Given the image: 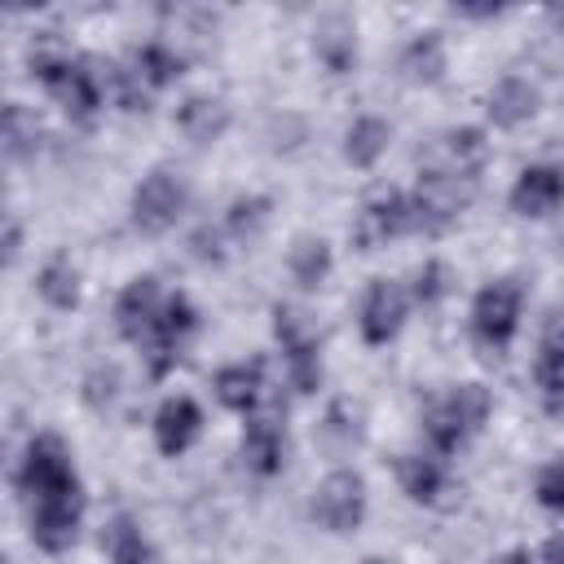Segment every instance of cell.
<instances>
[{
  "label": "cell",
  "mask_w": 564,
  "mask_h": 564,
  "mask_svg": "<svg viewBox=\"0 0 564 564\" xmlns=\"http://www.w3.org/2000/svg\"><path fill=\"white\" fill-rule=\"evenodd\" d=\"M533 110H538V88H533L529 79H520V75H507V79L489 93V119H494L498 128H516V123H524Z\"/></svg>",
  "instance_id": "17"
},
{
  "label": "cell",
  "mask_w": 564,
  "mask_h": 564,
  "mask_svg": "<svg viewBox=\"0 0 564 564\" xmlns=\"http://www.w3.org/2000/svg\"><path fill=\"white\" fill-rule=\"evenodd\" d=\"M485 419H489V392L480 383H458L449 397L432 401V410L423 414V432L441 454H454L471 432H480Z\"/></svg>",
  "instance_id": "2"
},
{
  "label": "cell",
  "mask_w": 564,
  "mask_h": 564,
  "mask_svg": "<svg viewBox=\"0 0 564 564\" xmlns=\"http://www.w3.org/2000/svg\"><path fill=\"white\" fill-rule=\"evenodd\" d=\"M542 564H564V538H551L542 546Z\"/></svg>",
  "instance_id": "38"
},
{
  "label": "cell",
  "mask_w": 564,
  "mask_h": 564,
  "mask_svg": "<svg viewBox=\"0 0 564 564\" xmlns=\"http://www.w3.org/2000/svg\"><path fill=\"white\" fill-rule=\"evenodd\" d=\"M282 454H286V445H282L278 414L256 419V423L247 427V436H242V463H247L256 476H273V471H282Z\"/></svg>",
  "instance_id": "16"
},
{
  "label": "cell",
  "mask_w": 564,
  "mask_h": 564,
  "mask_svg": "<svg viewBox=\"0 0 564 564\" xmlns=\"http://www.w3.org/2000/svg\"><path fill=\"white\" fill-rule=\"evenodd\" d=\"M260 392H264L260 361H234V366H225V370L216 375V397H220L229 410H242V414L256 410Z\"/></svg>",
  "instance_id": "18"
},
{
  "label": "cell",
  "mask_w": 564,
  "mask_h": 564,
  "mask_svg": "<svg viewBox=\"0 0 564 564\" xmlns=\"http://www.w3.org/2000/svg\"><path fill=\"white\" fill-rule=\"evenodd\" d=\"M401 70H405V79H414V84H436L441 70H445V44H441V35H436V31L414 35V40L405 44V53H401Z\"/></svg>",
  "instance_id": "22"
},
{
  "label": "cell",
  "mask_w": 564,
  "mask_h": 564,
  "mask_svg": "<svg viewBox=\"0 0 564 564\" xmlns=\"http://www.w3.org/2000/svg\"><path fill=\"white\" fill-rule=\"evenodd\" d=\"M40 79H44V88L62 101V110H66L70 119L88 123V119L97 115V106H101V84H97V75H93L84 62H66V66L40 75Z\"/></svg>",
  "instance_id": "9"
},
{
  "label": "cell",
  "mask_w": 564,
  "mask_h": 564,
  "mask_svg": "<svg viewBox=\"0 0 564 564\" xmlns=\"http://www.w3.org/2000/svg\"><path fill=\"white\" fill-rule=\"evenodd\" d=\"M317 57H322L335 75H344V70L357 62V35H352V22H348L344 13L322 18V26H317Z\"/></svg>",
  "instance_id": "20"
},
{
  "label": "cell",
  "mask_w": 564,
  "mask_h": 564,
  "mask_svg": "<svg viewBox=\"0 0 564 564\" xmlns=\"http://www.w3.org/2000/svg\"><path fill=\"white\" fill-rule=\"evenodd\" d=\"M132 66H137V79H141V84L163 88V84H172V79L181 75L185 62H181V53H172L167 44H145V48H137Z\"/></svg>",
  "instance_id": "28"
},
{
  "label": "cell",
  "mask_w": 564,
  "mask_h": 564,
  "mask_svg": "<svg viewBox=\"0 0 564 564\" xmlns=\"http://www.w3.org/2000/svg\"><path fill=\"white\" fill-rule=\"evenodd\" d=\"M269 198L264 194H247V198H234L229 203V212H225V229L234 234V238H256L260 229H264V220H269Z\"/></svg>",
  "instance_id": "29"
},
{
  "label": "cell",
  "mask_w": 564,
  "mask_h": 564,
  "mask_svg": "<svg viewBox=\"0 0 564 564\" xmlns=\"http://www.w3.org/2000/svg\"><path fill=\"white\" fill-rule=\"evenodd\" d=\"M498 564H529V555H524V551H511V555H502Z\"/></svg>",
  "instance_id": "39"
},
{
  "label": "cell",
  "mask_w": 564,
  "mask_h": 564,
  "mask_svg": "<svg viewBox=\"0 0 564 564\" xmlns=\"http://www.w3.org/2000/svg\"><path fill=\"white\" fill-rule=\"evenodd\" d=\"M361 564H392V560H383V555H370V560H361Z\"/></svg>",
  "instance_id": "40"
},
{
  "label": "cell",
  "mask_w": 564,
  "mask_h": 564,
  "mask_svg": "<svg viewBox=\"0 0 564 564\" xmlns=\"http://www.w3.org/2000/svg\"><path fill=\"white\" fill-rule=\"evenodd\" d=\"M101 551L110 555V564H150V542L132 516H115L101 529Z\"/></svg>",
  "instance_id": "21"
},
{
  "label": "cell",
  "mask_w": 564,
  "mask_h": 564,
  "mask_svg": "<svg viewBox=\"0 0 564 564\" xmlns=\"http://www.w3.org/2000/svg\"><path fill=\"white\" fill-rule=\"evenodd\" d=\"M35 291L53 304V308H75L79 304V273L70 269V260H48L35 278Z\"/></svg>",
  "instance_id": "27"
},
{
  "label": "cell",
  "mask_w": 564,
  "mask_h": 564,
  "mask_svg": "<svg viewBox=\"0 0 564 564\" xmlns=\"http://www.w3.org/2000/svg\"><path fill=\"white\" fill-rule=\"evenodd\" d=\"M115 397H119V375H115V370H93V375L84 379V401H88L93 410L115 405Z\"/></svg>",
  "instance_id": "35"
},
{
  "label": "cell",
  "mask_w": 564,
  "mask_h": 564,
  "mask_svg": "<svg viewBox=\"0 0 564 564\" xmlns=\"http://www.w3.org/2000/svg\"><path fill=\"white\" fill-rule=\"evenodd\" d=\"M273 330H278L282 348H295V344H308V339H313V326H308L304 313L291 308V304H278V308H273Z\"/></svg>",
  "instance_id": "32"
},
{
  "label": "cell",
  "mask_w": 564,
  "mask_h": 564,
  "mask_svg": "<svg viewBox=\"0 0 564 564\" xmlns=\"http://www.w3.org/2000/svg\"><path fill=\"white\" fill-rule=\"evenodd\" d=\"M388 141H392V128H388L383 119L366 115V119H357V123L344 132V159H348L352 167H370V163L388 150Z\"/></svg>",
  "instance_id": "23"
},
{
  "label": "cell",
  "mask_w": 564,
  "mask_h": 564,
  "mask_svg": "<svg viewBox=\"0 0 564 564\" xmlns=\"http://www.w3.org/2000/svg\"><path fill=\"white\" fill-rule=\"evenodd\" d=\"M189 330H194V308H189V300L172 295V300L163 304V317H159L154 335L145 339V348H150V370H154V375H163V370L181 357V344H185Z\"/></svg>",
  "instance_id": "12"
},
{
  "label": "cell",
  "mask_w": 564,
  "mask_h": 564,
  "mask_svg": "<svg viewBox=\"0 0 564 564\" xmlns=\"http://www.w3.org/2000/svg\"><path fill=\"white\" fill-rule=\"evenodd\" d=\"M18 489L35 502H62V498H79V480H75V467H70V454L57 436H35L22 454V467H18Z\"/></svg>",
  "instance_id": "1"
},
{
  "label": "cell",
  "mask_w": 564,
  "mask_h": 564,
  "mask_svg": "<svg viewBox=\"0 0 564 564\" xmlns=\"http://www.w3.org/2000/svg\"><path fill=\"white\" fill-rule=\"evenodd\" d=\"M18 251H22V229H18V220L9 216V220H4V264H18Z\"/></svg>",
  "instance_id": "37"
},
{
  "label": "cell",
  "mask_w": 564,
  "mask_h": 564,
  "mask_svg": "<svg viewBox=\"0 0 564 564\" xmlns=\"http://www.w3.org/2000/svg\"><path fill=\"white\" fill-rule=\"evenodd\" d=\"M564 198V163H533L511 185V207L520 216H546Z\"/></svg>",
  "instance_id": "11"
},
{
  "label": "cell",
  "mask_w": 564,
  "mask_h": 564,
  "mask_svg": "<svg viewBox=\"0 0 564 564\" xmlns=\"http://www.w3.org/2000/svg\"><path fill=\"white\" fill-rule=\"evenodd\" d=\"M405 322V291L388 278H375L361 300V335L366 344H388Z\"/></svg>",
  "instance_id": "10"
},
{
  "label": "cell",
  "mask_w": 564,
  "mask_h": 564,
  "mask_svg": "<svg viewBox=\"0 0 564 564\" xmlns=\"http://www.w3.org/2000/svg\"><path fill=\"white\" fill-rule=\"evenodd\" d=\"M445 291H449V269H445L441 260H427V264L414 273V300H419V304H436Z\"/></svg>",
  "instance_id": "33"
},
{
  "label": "cell",
  "mask_w": 564,
  "mask_h": 564,
  "mask_svg": "<svg viewBox=\"0 0 564 564\" xmlns=\"http://www.w3.org/2000/svg\"><path fill=\"white\" fill-rule=\"evenodd\" d=\"M35 137H40L35 119H31L18 101H9V106H4V154H9V159L35 154Z\"/></svg>",
  "instance_id": "30"
},
{
  "label": "cell",
  "mask_w": 564,
  "mask_h": 564,
  "mask_svg": "<svg viewBox=\"0 0 564 564\" xmlns=\"http://www.w3.org/2000/svg\"><path fill=\"white\" fill-rule=\"evenodd\" d=\"M538 502L546 511H564V458L546 463L542 476H538Z\"/></svg>",
  "instance_id": "34"
},
{
  "label": "cell",
  "mask_w": 564,
  "mask_h": 564,
  "mask_svg": "<svg viewBox=\"0 0 564 564\" xmlns=\"http://www.w3.org/2000/svg\"><path fill=\"white\" fill-rule=\"evenodd\" d=\"M326 273H330V247L322 238H300L291 247V278L313 291L326 282Z\"/></svg>",
  "instance_id": "26"
},
{
  "label": "cell",
  "mask_w": 564,
  "mask_h": 564,
  "mask_svg": "<svg viewBox=\"0 0 564 564\" xmlns=\"http://www.w3.org/2000/svg\"><path fill=\"white\" fill-rule=\"evenodd\" d=\"M476 194V176H458V172H441V167H432V172H423L419 176V189L410 194L414 198V207H419V225L427 229V234H436L458 207H467V198Z\"/></svg>",
  "instance_id": "5"
},
{
  "label": "cell",
  "mask_w": 564,
  "mask_h": 564,
  "mask_svg": "<svg viewBox=\"0 0 564 564\" xmlns=\"http://www.w3.org/2000/svg\"><path fill=\"white\" fill-rule=\"evenodd\" d=\"M366 516V480L348 467L330 471L322 485H317V498H313V520L330 533H352Z\"/></svg>",
  "instance_id": "4"
},
{
  "label": "cell",
  "mask_w": 564,
  "mask_h": 564,
  "mask_svg": "<svg viewBox=\"0 0 564 564\" xmlns=\"http://www.w3.org/2000/svg\"><path fill=\"white\" fill-rule=\"evenodd\" d=\"M397 476H401V489L414 498V502H436V494L445 489V471L436 458H423V454H405L397 463Z\"/></svg>",
  "instance_id": "25"
},
{
  "label": "cell",
  "mask_w": 564,
  "mask_h": 564,
  "mask_svg": "<svg viewBox=\"0 0 564 564\" xmlns=\"http://www.w3.org/2000/svg\"><path fill=\"white\" fill-rule=\"evenodd\" d=\"M79 511L84 498H62V502H35L31 507V538L44 551H66L79 533Z\"/></svg>",
  "instance_id": "14"
},
{
  "label": "cell",
  "mask_w": 564,
  "mask_h": 564,
  "mask_svg": "<svg viewBox=\"0 0 564 564\" xmlns=\"http://www.w3.org/2000/svg\"><path fill=\"white\" fill-rule=\"evenodd\" d=\"M194 256H198V260H220V256H225V251H220V238H216L212 229H198V234H194Z\"/></svg>",
  "instance_id": "36"
},
{
  "label": "cell",
  "mask_w": 564,
  "mask_h": 564,
  "mask_svg": "<svg viewBox=\"0 0 564 564\" xmlns=\"http://www.w3.org/2000/svg\"><path fill=\"white\" fill-rule=\"evenodd\" d=\"M176 123H181V132H185L189 141L207 145V141H216V137L229 128V106L216 101V97H189V101L176 110Z\"/></svg>",
  "instance_id": "19"
},
{
  "label": "cell",
  "mask_w": 564,
  "mask_h": 564,
  "mask_svg": "<svg viewBox=\"0 0 564 564\" xmlns=\"http://www.w3.org/2000/svg\"><path fill=\"white\" fill-rule=\"evenodd\" d=\"M441 154L449 159V172L476 176V167H480L485 154H489V141H485L480 128H449V132L441 137Z\"/></svg>",
  "instance_id": "24"
},
{
  "label": "cell",
  "mask_w": 564,
  "mask_h": 564,
  "mask_svg": "<svg viewBox=\"0 0 564 564\" xmlns=\"http://www.w3.org/2000/svg\"><path fill=\"white\" fill-rule=\"evenodd\" d=\"M163 304H167V300H163V291H159L154 278H132V282L123 286L119 304H115L119 335L132 339V344H145V339L154 335L159 317H163Z\"/></svg>",
  "instance_id": "8"
},
{
  "label": "cell",
  "mask_w": 564,
  "mask_h": 564,
  "mask_svg": "<svg viewBox=\"0 0 564 564\" xmlns=\"http://www.w3.org/2000/svg\"><path fill=\"white\" fill-rule=\"evenodd\" d=\"M520 304H524V291L511 278H498V282L480 286V295L471 304L476 339L489 344V348H507L511 335H516V326H520Z\"/></svg>",
  "instance_id": "3"
},
{
  "label": "cell",
  "mask_w": 564,
  "mask_h": 564,
  "mask_svg": "<svg viewBox=\"0 0 564 564\" xmlns=\"http://www.w3.org/2000/svg\"><path fill=\"white\" fill-rule=\"evenodd\" d=\"M533 375H538V388H542L546 405H564V317L560 313L542 330V348H538Z\"/></svg>",
  "instance_id": "15"
},
{
  "label": "cell",
  "mask_w": 564,
  "mask_h": 564,
  "mask_svg": "<svg viewBox=\"0 0 564 564\" xmlns=\"http://www.w3.org/2000/svg\"><path fill=\"white\" fill-rule=\"evenodd\" d=\"M410 229H423L414 198H405V194H379V198H370V203L357 212L352 242H357L361 251H375V247H383L388 238L410 234Z\"/></svg>",
  "instance_id": "6"
},
{
  "label": "cell",
  "mask_w": 564,
  "mask_h": 564,
  "mask_svg": "<svg viewBox=\"0 0 564 564\" xmlns=\"http://www.w3.org/2000/svg\"><path fill=\"white\" fill-rule=\"evenodd\" d=\"M198 427H203V414H198V405H194L189 397H167V401L159 405V414H154V441H159V449H163L167 458L185 454V449L194 445Z\"/></svg>",
  "instance_id": "13"
},
{
  "label": "cell",
  "mask_w": 564,
  "mask_h": 564,
  "mask_svg": "<svg viewBox=\"0 0 564 564\" xmlns=\"http://www.w3.org/2000/svg\"><path fill=\"white\" fill-rule=\"evenodd\" d=\"M181 207H185V181L176 176V172H150L141 185H137V194H132V220H137V229H145V234H163V229H172L176 225V216H181Z\"/></svg>",
  "instance_id": "7"
},
{
  "label": "cell",
  "mask_w": 564,
  "mask_h": 564,
  "mask_svg": "<svg viewBox=\"0 0 564 564\" xmlns=\"http://www.w3.org/2000/svg\"><path fill=\"white\" fill-rule=\"evenodd\" d=\"M286 352V375H291V388L295 392H313L322 383V361H317V339L308 344H295V348H282Z\"/></svg>",
  "instance_id": "31"
}]
</instances>
